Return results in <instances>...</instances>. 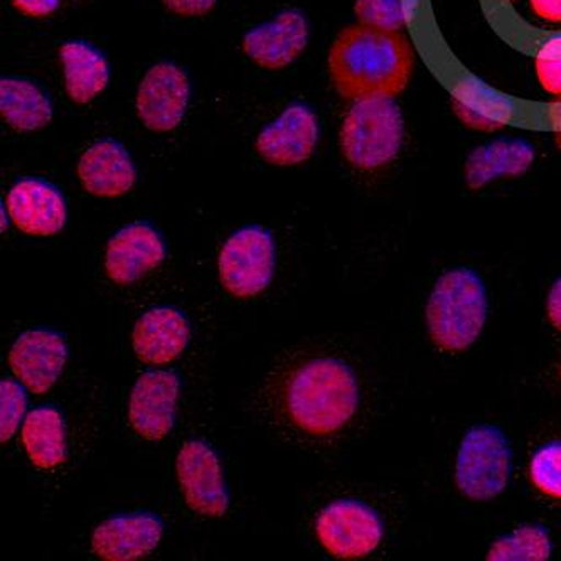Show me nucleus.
<instances>
[{"mask_svg":"<svg viewBox=\"0 0 561 561\" xmlns=\"http://www.w3.org/2000/svg\"><path fill=\"white\" fill-rule=\"evenodd\" d=\"M413 70V49L400 31L354 24L341 31L329 51V75L350 102L394 99Z\"/></svg>","mask_w":561,"mask_h":561,"instance_id":"f257e3e1","label":"nucleus"},{"mask_svg":"<svg viewBox=\"0 0 561 561\" xmlns=\"http://www.w3.org/2000/svg\"><path fill=\"white\" fill-rule=\"evenodd\" d=\"M359 387L353 369L332 357H316L291 369L280 387L285 420L300 434L331 437L356 415Z\"/></svg>","mask_w":561,"mask_h":561,"instance_id":"f03ea898","label":"nucleus"},{"mask_svg":"<svg viewBox=\"0 0 561 561\" xmlns=\"http://www.w3.org/2000/svg\"><path fill=\"white\" fill-rule=\"evenodd\" d=\"M426 329L432 343L444 353L469 350L488 319L484 282L469 268H456L438 278L426 304Z\"/></svg>","mask_w":561,"mask_h":561,"instance_id":"7ed1b4c3","label":"nucleus"},{"mask_svg":"<svg viewBox=\"0 0 561 561\" xmlns=\"http://www.w3.org/2000/svg\"><path fill=\"white\" fill-rule=\"evenodd\" d=\"M403 136V115L393 99L359 100L341 127V150L353 168L375 171L393 161Z\"/></svg>","mask_w":561,"mask_h":561,"instance_id":"20e7f679","label":"nucleus"},{"mask_svg":"<svg viewBox=\"0 0 561 561\" xmlns=\"http://www.w3.org/2000/svg\"><path fill=\"white\" fill-rule=\"evenodd\" d=\"M510 442L497 426H472L462 442L456 462V485L466 500L484 503L506 491L511 478Z\"/></svg>","mask_w":561,"mask_h":561,"instance_id":"39448f33","label":"nucleus"},{"mask_svg":"<svg viewBox=\"0 0 561 561\" xmlns=\"http://www.w3.org/2000/svg\"><path fill=\"white\" fill-rule=\"evenodd\" d=\"M275 241L262 227L238 230L222 244L218 259L219 282L237 299L260 296L275 275Z\"/></svg>","mask_w":561,"mask_h":561,"instance_id":"423d86ee","label":"nucleus"},{"mask_svg":"<svg viewBox=\"0 0 561 561\" xmlns=\"http://www.w3.org/2000/svg\"><path fill=\"white\" fill-rule=\"evenodd\" d=\"M319 543L337 560H359L383 541L385 526L378 513L356 500L329 504L316 523Z\"/></svg>","mask_w":561,"mask_h":561,"instance_id":"0eeeda50","label":"nucleus"},{"mask_svg":"<svg viewBox=\"0 0 561 561\" xmlns=\"http://www.w3.org/2000/svg\"><path fill=\"white\" fill-rule=\"evenodd\" d=\"M175 476L184 501L193 513L222 518L230 507L218 454L203 440H187L175 459Z\"/></svg>","mask_w":561,"mask_h":561,"instance_id":"6e6552de","label":"nucleus"},{"mask_svg":"<svg viewBox=\"0 0 561 561\" xmlns=\"http://www.w3.org/2000/svg\"><path fill=\"white\" fill-rule=\"evenodd\" d=\"M187 75L172 62H159L147 71L137 92V115L149 130H174L183 122L190 103Z\"/></svg>","mask_w":561,"mask_h":561,"instance_id":"1a4fd4ad","label":"nucleus"},{"mask_svg":"<svg viewBox=\"0 0 561 561\" xmlns=\"http://www.w3.org/2000/svg\"><path fill=\"white\" fill-rule=\"evenodd\" d=\"M181 381L172 371H147L139 376L128 400L131 428L149 442H161L171 434L178 412Z\"/></svg>","mask_w":561,"mask_h":561,"instance_id":"9d476101","label":"nucleus"},{"mask_svg":"<svg viewBox=\"0 0 561 561\" xmlns=\"http://www.w3.org/2000/svg\"><path fill=\"white\" fill-rule=\"evenodd\" d=\"M318 140V117L309 106L294 103L260 131L255 147L263 161L288 168L309 161Z\"/></svg>","mask_w":561,"mask_h":561,"instance_id":"9b49d317","label":"nucleus"},{"mask_svg":"<svg viewBox=\"0 0 561 561\" xmlns=\"http://www.w3.org/2000/svg\"><path fill=\"white\" fill-rule=\"evenodd\" d=\"M68 362L65 340L48 329L22 332L9 351V366L34 394L48 393Z\"/></svg>","mask_w":561,"mask_h":561,"instance_id":"f8f14e48","label":"nucleus"},{"mask_svg":"<svg viewBox=\"0 0 561 561\" xmlns=\"http://www.w3.org/2000/svg\"><path fill=\"white\" fill-rule=\"evenodd\" d=\"M165 260L161 234L147 222H134L122 228L106 244L105 272L117 285L142 280Z\"/></svg>","mask_w":561,"mask_h":561,"instance_id":"ddd939ff","label":"nucleus"},{"mask_svg":"<svg viewBox=\"0 0 561 561\" xmlns=\"http://www.w3.org/2000/svg\"><path fill=\"white\" fill-rule=\"evenodd\" d=\"M164 536V523L150 513L115 516L96 526L92 550L105 561H137L156 551Z\"/></svg>","mask_w":561,"mask_h":561,"instance_id":"4468645a","label":"nucleus"},{"mask_svg":"<svg viewBox=\"0 0 561 561\" xmlns=\"http://www.w3.org/2000/svg\"><path fill=\"white\" fill-rule=\"evenodd\" d=\"M309 41V24L300 11H285L244 34L243 51L263 70H284L296 61Z\"/></svg>","mask_w":561,"mask_h":561,"instance_id":"2eb2a0df","label":"nucleus"},{"mask_svg":"<svg viewBox=\"0 0 561 561\" xmlns=\"http://www.w3.org/2000/svg\"><path fill=\"white\" fill-rule=\"evenodd\" d=\"M8 211L15 228L34 237H55L66 225L61 193L41 179H22L8 194Z\"/></svg>","mask_w":561,"mask_h":561,"instance_id":"dca6fc26","label":"nucleus"},{"mask_svg":"<svg viewBox=\"0 0 561 561\" xmlns=\"http://www.w3.org/2000/svg\"><path fill=\"white\" fill-rule=\"evenodd\" d=\"M190 343V324L179 310H147L131 331V346L140 362L161 366L178 359Z\"/></svg>","mask_w":561,"mask_h":561,"instance_id":"f3484780","label":"nucleus"},{"mask_svg":"<svg viewBox=\"0 0 561 561\" xmlns=\"http://www.w3.org/2000/svg\"><path fill=\"white\" fill-rule=\"evenodd\" d=\"M78 179L93 196L121 197L136 184L137 171L124 146L115 140H100L81 156Z\"/></svg>","mask_w":561,"mask_h":561,"instance_id":"a211bd4d","label":"nucleus"},{"mask_svg":"<svg viewBox=\"0 0 561 561\" xmlns=\"http://www.w3.org/2000/svg\"><path fill=\"white\" fill-rule=\"evenodd\" d=\"M65 68L66 93L78 105L95 100L110 80L105 56L83 41H68L59 48Z\"/></svg>","mask_w":561,"mask_h":561,"instance_id":"6ab92c4d","label":"nucleus"},{"mask_svg":"<svg viewBox=\"0 0 561 561\" xmlns=\"http://www.w3.org/2000/svg\"><path fill=\"white\" fill-rule=\"evenodd\" d=\"M535 150L518 140H500L470 153L466 164V183L472 191L482 190L497 178H518L531 168Z\"/></svg>","mask_w":561,"mask_h":561,"instance_id":"aec40b11","label":"nucleus"},{"mask_svg":"<svg viewBox=\"0 0 561 561\" xmlns=\"http://www.w3.org/2000/svg\"><path fill=\"white\" fill-rule=\"evenodd\" d=\"M22 445L34 467L53 470L68 456L66 428L61 413L53 407H41L27 413L21 431Z\"/></svg>","mask_w":561,"mask_h":561,"instance_id":"412c9836","label":"nucleus"},{"mask_svg":"<svg viewBox=\"0 0 561 561\" xmlns=\"http://www.w3.org/2000/svg\"><path fill=\"white\" fill-rule=\"evenodd\" d=\"M0 114L14 130H41L51 124V100L31 81L2 78L0 80Z\"/></svg>","mask_w":561,"mask_h":561,"instance_id":"4be33fe9","label":"nucleus"},{"mask_svg":"<svg viewBox=\"0 0 561 561\" xmlns=\"http://www.w3.org/2000/svg\"><path fill=\"white\" fill-rule=\"evenodd\" d=\"M551 540L547 529L526 525L503 536L489 548L485 558L491 561H547Z\"/></svg>","mask_w":561,"mask_h":561,"instance_id":"5701e85b","label":"nucleus"},{"mask_svg":"<svg viewBox=\"0 0 561 561\" xmlns=\"http://www.w3.org/2000/svg\"><path fill=\"white\" fill-rule=\"evenodd\" d=\"M454 114L466 127L479 131H497L506 125L507 108L500 100L476 90H466L453 96Z\"/></svg>","mask_w":561,"mask_h":561,"instance_id":"b1692460","label":"nucleus"},{"mask_svg":"<svg viewBox=\"0 0 561 561\" xmlns=\"http://www.w3.org/2000/svg\"><path fill=\"white\" fill-rule=\"evenodd\" d=\"M529 479L541 494L561 501V442L543 445L533 456Z\"/></svg>","mask_w":561,"mask_h":561,"instance_id":"393cba45","label":"nucleus"},{"mask_svg":"<svg viewBox=\"0 0 561 561\" xmlns=\"http://www.w3.org/2000/svg\"><path fill=\"white\" fill-rule=\"evenodd\" d=\"M354 12L363 26L390 31L405 26V12L400 0H356Z\"/></svg>","mask_w":561,"mask_h":561,"instance_id":"a878e982","label":"nucleus"},{"mask_svg":"<svg viewBox=\"0 0 561 561\" xmlns=\"http://www.w3.org/2000/svg\"><path fill=\"white\" fill-rule=\"evenodd\" d=\"M27 398L21 385L12 379H2L0 383V440H11L18 432L21 420L26 415Z\"/></svg>","mask_w":561,"mask_h":561,"instance_id":"bb28decb","label":"nucleus"},{"mask_svg":"<svg viewBox=\"0 0 561 561\" xmlns=\"http://www.w3.org/2000/svg\"><path fill=\"white\" fill-rule=\"evenodd\" d=\"M536 77L543 90L561 96V37L545 44L535 58Z\"/></svg>","mask_w":561,"mask_h":561,"instance_id":"cd10ccee","label":"nucleus"},{"mask_svg":"<svg viewBox=\"0 0 561 561\" xmlns=\"http://www.w3.org/2000/svg\"><path fill=\"white\" fill-rule=\"evenodd\" d=\"M218 0H162L165 9L181 18H201L215 9Z\"/></svg>","mask_w":561,"mask_h":561,"instance_id":"c85d7f7f","label":"nucleus"},{"mask_svg":"<svg viewBox=\"0 0 561 561\" xmlns=\"http://www.w3.org/2000/svg\"><path fill=\"white\" fill-rule=\"evenodd\" d=\"M12 4L27 18H48L61 4V0H12Z\"/></svg>","mask_w":561,"mask_h":561,"instance_id":"c756f323","label":"nucleus"},{"mask_svg":"<svg viewBox=\"0 0 561 561\" xmlns=\"http://www.w3.org/2000/svg\"><path fill=\"white\" fill-rule=\"evenodd\" d=\"M547 318L550 324L561 332V277L550 288L547 299Z\"/></svg>","mask_w":561,"mask_h":561,"instance_id":"7c9ffc66","label":"nucleus"},{"mask_svg":"<svg viewBox=\"0 0 561 561\" xmlns=\"http://www.w3.org/2000/svg\"><path fill=\"white\" fill-rule=\"evenodd\" d=\"M533 12L543 21L561 22V0H529Z\"/></svg>","mask_w":561,"mask_h":561,"instance_id":"2f4dec72","label":"nucleus"},{"mask_svg":"<svg viewBox=\"0 0 561 561\" xmlns=\"http://www.w3.org/2000/svg\"><path fill=\"white\" fill-rule=\"evenodd\" d=\"M551 121L554 124V130H561V96L551 106Z\"/></svg>","mask_w":561,"mask_h":561,"instance_id":"473e14b6","label":"nucleus"},{"mask_svg":"<svg viewBox=\"0 0 561 561\" xmlns=\"http://www.w3.org/2000/svg\"><path fill=\"white\" fill-rule=\"evenodd\" d=\"M554 144H557L558 149L561 150V130L553 131Z\"/></svg>","mask_w":561,"mask_h":561,"instance_id":"72a5a7b5","label":"nucleus"},{"mask_svg":"<svg viewBox=\"0 0 561 561\" xmlns=\"http://www.w3.org/2000/svg\"><path fill=\"white\" fill-rule=\"evenodd\" d=\"M560 378H561V366H560Z\"/></svg>","mask_w":561,"mask_h":561,"instance_id":"f704fd0d","label":"nucleus"}]
</instances>
